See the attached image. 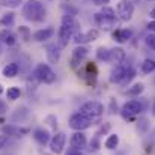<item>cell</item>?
I'll return each instance as SVG.
<instances>
[{
    "instance_id": "cell-1",
    "label": "cell",
    "mask_w": 155,
    "mask_h": 155,
    "mask_svg": "<svg viewBox=\"0 0 155 155\" xmlns=\"http://www.w3.org/2000/svg\"><path fill=\"white\" fill-rule=\"evenodd\" d=\"M45 8L39 0H27L23 5V15L26 20L33 23H41L45 20Z\"/></svg>"
},
{
    "instance_id": "cell-2",
    "label": "cell",
    "mask_w": 155,
    "mask_h": 155,
    "mask_svg": "<svg viewBox=\"0 0 155 155\" xmlns=\"http://www.w3.org/2000/svg\"><path fill=\"white\" fill-rule=\"evenodd\" d=\"M33 77L44 84H51L56 81V72L53 71L48 63H38V66L35 68Z\"/></svg>"
},
{
    "instance_id": "cell-3",
    "label": "cell",
    "mask_w": 155,
    "mask_h": 155,
    "mask_svg": "<svg viewBox=\"0 0 155 155\" xmlns=\"http://www.w3.org/2000/svg\"><path fill=\"white\" fill-rule=\"evenodd\" d=\"M68 124H69V128L74 130V131H84V130H87V128L92 127L94 119H91V117H87V116H84V114H81L78 111V113H74L69 117V122Z\"/></svg>"
},
{
    "instance_id": "cell-4",
    "label": "cell",
    "mask_w": 155,
    "mask_h": 155,
    "mask_svg": "<svg viewBox=\"0 0 155 155\" xmlns=\"http://www.w3.org/2000/svg\"><path fill=\"white\" fill-rule=\"evenodd\" d=\"M80 113L91 117V119H98L104 113V105L100 101H87L80 107Z\"/></svg>"
},
{
    "instance_id": "cell-5",
    "label": "cell",
    "mask_w": 155,
    "mask_h": 155,
    "mask_svg": "<svg viewBox=\"0 0 155 155\" xmlns=\"http://www.w3.org/2000/svg\"><path fill=\"white\" fill-rule=\"evenodd\" d=\"M116 14L122 21H130L134 15V5L130 0H120L116 6Z\"/></svg>"
},
{
    "instance_id": "cell-6",
    "label": "cell",
    "mask_w": 155,
    "mask_h": 155,
    "mask_svg": "<svg viewBox=\"0 0 155 155\" xmlns=\"http://www.w3.org/2000/svg\"><path fill=\"white\" fill-rule=\"evenodd\" d=\"M65 143H66V134H65V133H56L51 139H50V142H48L50 151H51L53 154L60 155L63 152Z\"/></svg>"
},
{
    "instance_id": "cell-7",
    "label": "cell",
    "mask_w": 155,
    "mask_h": 155,
    "mask_svg": "<svg viewBox=\"0 0 155 155\" xmlns=\"http://www.w3.org/2000/svg\"><path fill=\"white\" fill-rule=\"evenodd\" d=\"M143 110V105L140 101L137 100H130L122 105V113L125 117H131V116H136V114H140Z\"/></svg>"
},
{
    "instance_id": "cell-8",
    "label": "cell",
    "mask_w": 155,
    "mask_h": 155,
    "mask_svg": "<svg viewBox=\"0 0 155 155\" xmlns=\"http://www.w3.org/2000/svg\"><path fill=\"white\" fill-rule=\"evenodd\" d=\"M74 38V42L78 45H81V44H86V42H94L95 39H98L100 38V30H97V29H91V30H87L86 33H77V35H74L72 36Z\"/></svg>"
},
{
    "instance_id": "cell-9",
    "label": "cell",
    "mask_w": 155,
    "mask_h": 155,
    "mask_svg": "<svg viewBox=\"0 0 155 155\" xmlns=\"http://www.w3.org/2000/svg\"><path fill=\"white\" fill-rule=\"evenodd\" d=\"M69 146L72 149H77V151H83L86 146H87V139L86 136L83 134V131H75L71 139H69Z\"/></svg>"
},
{
    "instance_id": "cell-10",
    "label": "cell",
    "mask_w": 155,
    "mask_h": 155,
    "mask_svg": "<svg viewBox=\"0 0 155 155\" xmlns=\"http://www.w3.org/2000/svg\"><path fill=\"white\" fill-rule=\"evenodd\" d=\"M72 36H74V33L66 26L60 24L59 32H57V45H59V48H65L69 44V41L72 39Z\"/></svg>"
},
{
    "instance_id": "cell-11",
    "label": "cell",
    "mask_w": 155,
    "mask_h": 155,
    "mask_svg": "<svg viewBox=\"0 0 155 155\" xmlns=\"http://www.w3.org/2000/svg\"><path fill=\"white\" fill-rule=\"evenodd\" d=\"M2 131H3V134L5 136H11V137H24L30 130L27 128V127H17V125H5L3 128H2Z\"/></svg>"
},
{
    "instance_id": "cell-12",
    "label": "cell",
    "mask_w": 155,
    "mask_h": 155,
    "mask_svg": "<svg viewBox=\"0 0 155 155\" xmlns=\"http://www.w3.org/2000/svg\"><path fill=\"white\" fill-rule=\"evenodd\" d=\"M87 54H89V50L86 48V47H83V45H80V47H75L74 48V51H72V59H71V65L74 66V68H77L86 57H87Z\"/></svg>"
},
{
    "instance_id": "cell-13",
    "label": "cell",
    "mask_w": 155,
    "mask_h": 155,
    "mask_svg": "<svg viewBox=\"0 0 155 155\" xmlns=\"http://www.w3.org/2000/svg\"><path fill=\"white\" fill-rule=\"evenodd\" d=\"M128 68H130V66L122 65V63L116 65V68H114V69L111 71V74H110V81H111V83H122L124 78H125V74H127V71H128Z\"/></svg>"
},
{
    "instance_id": "cell-14",
    "label": "cell",
    "mask_w": 155,
    "mask_h": 155,
    "mask_svg": "<svg viewBox=\"0 0 155 155\" xmlns=\"http://www.w3.org/2000/svg\"><path fill=\"white\" fill-rule=\"evenodd\" d=\"M62 24L63 26H66L74 35H77V33H80V21L74 17V15H63V18H62Z\"/></svg>"
},
{
    "instance_id": "cell-15",
    "label": "cell",
    "mask_w": 155,
    "mask_h": 155,
    "mask_svg": "<svg viewBox=\"0 0 155 155\" xmlns=\"http://www.w3.org/2000/svg\"><path fill=\"white\" fill-rule=\"evenodd\" d=\"M54 33H56V30L53 27H44V29H39V30H36L33 33V39L36 42H44V41L51 39L54 36Z\"/></svg>"
},
{
    "instance_id": "cell-16",
    "label": "cell",
    "mask_w": 155,
    "mask_h": 155,
    "mask_svg": "<svg viewBox=\"0 0 155 155\" xmlns=\"http://www.w3.org/2000/svg\"><path fill=\"white\" fill-rule=\"evenodd\" d=\"M33 139L41 145V146H45L48 142H50V133L47 131V130H44V128H38V130H35V133H33Z\"/></svg>"
},
{
    "instance_id": "cell-17",
    "label": "cell",
    "mask_w": 155,
    "mask_h": 155,
    "mask_svg": "<svg viewBox=\"0 0 155 155\" xmlns=\"http://www.w3.org/2000/svg\"><path fill=\"white\" fill-rule=\"evenodd\" d=\"M18 72H20V66H18V63H15V62L8 63V65L2 69V74H3V77H6V78H14V77L18 75Z\"/></svg>"
},
{
    "instance_id": "cell-18",
    "label": "cell",
    "mask_w": 155,
    "mask_h": 155,
    "mask_svg": "<svg viewBox=\"0 0 155 155\" xmlns=\"http://www.w3.org/2000/svg\"><path fill=\"white\" fill-rule=\"evenodd\" d=\"M47 57H48L50 63H57L59 59H60V48H59V45H56V44L47 45Z\"/></svg>"
},
{
    "instance_id": "cell-19",
    "label": "cell",
    "mask_w": 155,
    "mask_h": 155,
    "mask_svg": "<svg viewBox=\"0 0 155 155\" xmlns=\"http://www.w3.org/2000/svg\"><path fill=\"white\" fill-rule=\"evenodd\" d=\"M125 60V51L124 48L120 47H114V48H110V62L113 63H122Z\"/></svg>"
},
{
    "instance_id": "cell-20",
    "label": "cell",
    "mask_w": 155,
    "mask_h": 155,
    "mask_svg": "<svg viewBox=\"0 0 155 155\" xmlns=\"http://www.w3.org/2000/svg\"><path fill=\"white\" fill-rule=\"evenodd\" d=\"M0 41H2L3 44H6V45L12 47V45H15V44H17V36H15L11 30L5 29V30H2V32H0Z\"/></svg>"
},
{
    "instance_id": "cell-21",
    "label": "cell",
    "mask_w": 155,
    "mask_h": 155,
    "mask_svg": "<svg viewBox=\"0 0 155 155\" xmlns=\"http://www.w3.org/2000/svg\"><path fill=\"white\" fill-rule=\"evenodd\" d=\"M95 20H97V23H98V26L101 27V29H104V30H110L113 26H114V23L116 21H113V20H108V18H105V17H103L100 12L95 15Z\"/></svg>"
},
{
    "instance_id": "cell-22",
    "label": "cell",
    "mask_w": 155,
    "mask_h": 155,
    "mask_svg": "<svg viewBox=\"0 0 155 155\" xmlns=\"http://www.w3.org/2000/svg\"><path fill=\"white\" fill-rule=\"evenodd\" d=\"M131 30L130 29H119V30H116L114 33H113V36H114V39L117 41V42H127L130 38H131Z\"/></svg>"
},
{
    "instance_id": "cell-23",
    "label": "cell",
    "mask_w": 155,
    "mask_h": 155,
    "mask_svg": "<svg viewBox=\"0 0 155 155\" xmlns=\"http://www.w3.org/2000/svg\"><path fill=\"white\" fill-rule=\"evenodd\" d=\"M140 71L143 74H152L155 71V60L154 59H145L140 65Z\"/></svg>"
},
{
    "instance_id": "cell-24",
    "label": "cell",
    "mask_w": 155,
    "mask_h": 155,
    "mask_svg": "<svg viewBox=\"0 0 155 155\" xmlns=\"http://www.w3.org/2000/svg\"><path fill=\"white\" fill-rule=\"evenodd\" d=\"M117 145H119V136L117 134H110L107 137V140H105V148L113 151V149L117 148Z\"/></svg>"
},
{
    "instance_id": "cell-25",
    "label": "cell",
    "mask_w": 155,
    "mask_h": 155,
    "mask_svg": "<svg viewBox=\"0 0 155 155\" xmlns=\"http://www.w3.org/2000/svg\"><path fill=\"white\" fill-rule=\"evenodd\" d=\"M97 59L101 60V62H110V48L100 47L97 50Z\"/></svg>"
},
{
    "instance_id": "cell-26",
    "label": "cell",
    "mask_w": 155,
    "mask_h": 155,
    "mask_svg": "<svg viewBox=\"0 0 155 155\" xmlns=\"http://www.w3.org/2000/svg\"><path fill=\"white\" fill-rule=\"evenodd\" d=\"M21 97V91H20V87H9L8 89V92H6V98L9 100V101H15V100H18Z\"/></svg>"
},
{
    "instance_id": "cell-27",
    "label": "cell",
    "mask_w": 155,
    "mask_h": 155,
    "mask_svg": "<svg viewBox=\"0 0 155 155\" xmlns=\"http://www.w3.org/2000/svg\"><path fill=\"white\" fill-rule=\"evenodd\" d=\"M14 20H15V14H14V12H8V14H5V15L2 17L0 24H3V26H6V27H11V26L14 24Z\"/></svg>"
},
{
    "instance_id": "cell-28",
    "label": "cell",
    "mask_w": 155,
    "mask_h": 155,
    "mask_svg": "<svg viewBox=\"0 0 155 155\" xmlns=\"http://www.w3.org/2000/svg\"><path fill=\"white\" fill-rule=\"evenodd\" d=\"M100 14H101L103 17H105V18H108V20L116 21V12H114V9L110 8V6H103V9H101Z\"/></svg>"
},
{
    "instance_id": "cell-29",
    "label": "cell",
    "mask_w": 155,
    "mask_h": 155,
    "mask_svg": "<svg viewBox=\"0 0 155 155\" xmlns=\"http://www.w3.org/2000/svg\"><path fill=\"white\" fill-rule=\"evenodd\" d=\"M143 89H145V86H143L142 83H137V84L131 86V87L127 91V94L131 95V97H137V95H140V94L143 92Z\"/></svg>"
},
{
    "instance_id": "cell-30",
    "label": "cell",
    "mask_w": 155,
    "mask_h": 155,
    "mask_svg": "<svg viewBox=\"0 0 155 155\" xmlns=\"http://www.w3.org/2000/svg\"><path fill=\"white\" fill-rule=\"evenodd\" d=\"M21 3H23V0H0V6H3V8H11V9L18 8Z\"/></svg>"
},
{
    "instance_id": "cell-31",
    "label": "cell",
    "mask_w": 155,
    "mask_h": 155,
    "mask_svg": "<svg viewBox=\"0 0 155 155\" xmlns=\"http://www.w3.org/2000/svg\"><path fill=\"white\" fill-rule=\"evenodd\" d=\"M18 32H20V35L23 36L24 41H29V39H30V32H29V29H27L26 26H20V27H18Z\"/></svg>"
},
{
    "instance_id": "cell-32",
    "label": "cell",
    "mask_w": 155,
    "mask_h": 155,
    "mask_svg": "<svg viewBox=\"0 0 155 155\" xmlns=\"http://www.w3.org/2000/svg\"><path fill=\"white\" fill-rule=\"evenodd\" d=\"M134 74H136V72H134V69L130 66V68H128V71H127V74H125V78H124V81H122V83H124V84L130 83V81L134 78Z\"/></svg>"
},
{
    "instance_id": "cell-33",
    "label": "cell",
    "mask_w": 155,
    "mask_h": 155,
    "mask_svg": "<svg viewBox=\"0 0 155 155\" xmlns=\"http://www.w3.org/2000/svg\"><path fill=\"white\" fill-rule=\"evenodd\" d=\"M145 41H146L148 47H149V48H152V50L155 51V33H151V35H148V36L145 38Z\"/></svg>"
},
{
    "instance_id": "cell-34",
    "label": "cell",
    "mask_w": 155,
    "mask_h": 155,
    "mask_svg": "<svg viewBox=\"0 0 155 155\" xmlns=\"http://www.w3.org/2000/svg\"><path fill=\"white\" fill-rule=\"evenodd\" d=\"M98 149H100V142H98V137H95L89 143V151H98Z\"/></svg>"
},
{
    "instance_id": "cell-35",
    "label": "cell",
    "mask_w": 155,
    "mask_h": 155,
    "mask_svg": "<svg viewBox=\"0 0 155 155\" xmlns=\"http://www.w3.org/2000/svg\"><path fill=\"white\" fill-rule=\"evenodd\" d=\"M8 136H5V134H0V149H3V148H6V145H8Z\"/></svg>"
},
{
    "instance_id": "cell-36",
    "label": "cell",
    "mask_w": 155,
    "mask_h": 155,
    "mask_svg": "<svg viewBox=\"0 0 155 155\" xmlns=\"http://www.w3.org/2000/svg\"><path fill=\"white\" fill-rule=\"evenodd\" d=\"M108 130H110V124H105V125H103V127L97 131V137H98V136H101V134H105Z\"/></svg>"
},
{
    "instance_id": "cell-37",
    "label": "cell",
    "mask_w": 155,
    "mask_h": 155,
    "mask_svg": "<svg viewBox=\"0 0 155 155\" xmlns=\"http://www.w3.org/2000/svg\"><path fill=\"white\" fill-rule=\"evenodd\" d=\"M8 111V107H6V103L3 100H0V114H5Z\"/></svg>"
},
{
    "instance_id": "cell-38",
    "label": "cell",
    "mask_w": 155,
    "mask_h": 155,
    "mask_svg": "<svg viewBox=\"0 0 155 155\" xmlns=\"http://www.w3.org/2000/svg\"><path fill=\"white\" fill-rule=\"evenodd\" d=\"M66 155H83V154H81V151H77V149L69 148V149H68V152H66Z\"/></svg>"
},
{
    "instance_id": "cell-39",
    "label": "cell",
    "mask_w": 155,
    "mask_h": 155,
    "mask_svg": "<svg viewBox=\"0 0 155 155\" xmlns=\"http://www.w3.org/2000/svg\"><path fill=\"white\" fill-rule=\"evenodd\" d=\"M148 29H149L152 33H155V20H152L151 23H148Z\"/></svg>"
},
{
    "instance_id": "cell-40",
    "label": "cell",
    "mask_w": 155,
    "mask_h": 155,
    "mask_svg": "<svg viewBox=\"0 0 155 155\" xmlns=\"http://www.w3.org/2000/svg\"><path fill=\"white\" fill-rule=\"evenodd\" d=\"M110 0H94L95 5H100V6H105V3H108Z\"/></svg>"
},
{
    "instance_id": "cell-41",
    "label": "cell",
    "mask_w": 155,
    "mask_h": 155,
    "mask_svg": "<svg viewBox=\"0 0 155 155\" xmlns=\"http://www.w3.org/2000/svg\"><path fill=\"white\" fill-rule=\"evenodd\" d=\"M152 114L155 116V98H154V103H152Z\"/></svg>"
},
{
    "instance_id": "cell-42",
    "label": "cell",
    "mask_w": 155,
    "mask_h": 155,
    "mask_svg": "<svg viewBox=\"0 0 155 155\" xmlns=\"http://www.w3.org/2000/svg\"><path fill=\"white\" fill-rule=\"evenodd\" d=\"M151 17H152V18H154V20H155V8H154V9H152V11H151Z\"/></svg>"
},
{
    "instance_id": "cell-43",
    "label": "cell",
    "mask_w": 155,
    "mask_h": 155,
    "mask_svg": "<svg viewBox=\"0 0 155 155\" xmlns=\"http://www.w3.org/2000/svg\"><path fill=\"white\" fill-rule=\"evenodd\" d=\"M2 94H3V86L0 84V95H2Z\"/></svg>"
},
{
    "instance_id": "cell-44",
    "label": "cell",
    "mask_w": 155,
    "mask_h": 155,
    "mask_svg": "<svg viewBox=\"0 0 155 155\" xmlns=\"http://www.w3.org/2000/svg\"><path fill=\"white\" fill-rule=\"evenodd\" d=\"M116 155H125V154H124V152H117Z\"/></svg>"
},
{
    "instance_id": "cell-45",
    "label": "cell",
    "mask_w": 155,
    "mask_h": 155,
    "mask_svg": "<svg viewBox=\"0 0 155 155\" xmlns=\"http://www.w3.org/2000/svg\"><path fill=\"white\" fill-rule=\"evenodd\" d=\"M148 2H152V0H148Z\"/></svg>"
}]
</instances>
